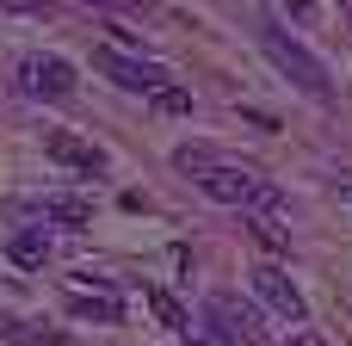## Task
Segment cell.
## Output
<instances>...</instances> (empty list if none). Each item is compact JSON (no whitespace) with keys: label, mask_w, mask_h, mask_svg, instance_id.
Returning a JSON list of instances; mask_svg holds the SVG:
<instances>
[{"label":"cell","mask_w":352,"mask_h":346,"mask_svg":"<svg viewBox=\"0 0 352 346\" xmlns=\"http://www.w3.org/2000/svg\"><path fill=\"white\" fill-rule=\"evenodd\" d=\"M155 111H167V118H186V111H192V93H186V87H161V93H155Z\"/></svg>","instance_id":"obj_15"},{"label":"cell","mask_w":352,"mask_h":346,"mask_svg":"<svg viewBox=\"0 0 352 346\" xmlns=\"http://www.w3.org/2000/svg\"><path fill=\"white\" fill-rule=\"evenodd\" d=\"M37 210H43V223H62V229H87V223H93V204H87V198H68V192L43 198Z\"/></svg>","instance_id":"obj_9"},{"label":"cell","mask_w":352,"mask_h":346,"mask_svg":"<svg viewBox=\"0 0 352 346\" xmlns=\"http://www.w3.org/2000/svg\"><path fill=\"white\" fill-rule=\"evenodd\" d=\"M19 93L25 99H68L74 93V62H62V56H25L19 62Z\"/></svg>","instance_id":"obj_5"},{"label":"cell","mask_w":352,"mask_h":346,"mask_svg":"<svg viewBox=\"0 0 352 346\" xmlns=\"http://www.w3.org/2000/svg\"><path fill=\"white\" fill-rule=\"evenodd\" d=\"M43 155H50L56 167H68V173H105V149L80 142L74 130H50V136H43Z\"/></svg>","instance_id":"obj_7"},{"label":"cell","mask_w":352,"mask_h":346,"mask_svg":"<svg viewBox=\"0 0 352 346\" xmlns=\"http://www.w3.org/2000/svg\"><path fill=\"white\" fill-rule=\"evenodd\" d=\"M6 12H25V19H43L50 6H43V0H6Z\"/></svg>","instance_id":"obj_17"},{"label":"cell","mask_w":352,"mask_h":346,"mask_svg":"<svg viewBox=\"0 0 352 346\" xmlns=\"http://www.w3.org/2000/svg\"><path fill=\"white\" fill-rule=\"evenodd\" d=\"M260 50L272 56V68L297 87V93H309V99H328L334 93V80H328V68H322V56H309L297 37H285L272 19H260Z\"/></svg>","instance_id":"obj_2"},{"label":"cell","mask_w":352,"mask_h":346,"mask_svg":"<svg viewBox=\"0 0 352 346\" xmlns=\"http://www.w3.org/2000/svg\"><path fill=\"white\" fill-rule=\"evenodd\" d=\"M148 310L161 316V328H173V334H192V316L179 310V297H167V291H148Z\"/></svg>","instance_id":"obj_11"},{"label":"cell","mask_w":352,"mask_h":346,"mask_svg":"<svg viewBox=\"0 0 352 346\" xmlns=\"http://www.w3.org/2000/svg\"><path fill=\"white\" fill-rule=\"evenodd\" d=\"M0 340H19V346H74L68 334H37V328H25V322H12V316H0Z\"/></svg>","instance_id":"obj_12"},{"label":"cell","mask_w":352,"mask_h":346,"mask_svg":"<svg viewBox=\"0 0 352 346\" xmlns=\"http://www.w3.org/2000/svg\"><path fill=\"white\" fill-rule=\"evenodd\" d=\"M198 186H204V198L235 204V210H248V217H278V210H285V192H278L272 180H260L254 167H229V161H217L210 173H198Z\"/></svg>","instance_id":"obj_1"},{"label":"cell","mask_w":352,"mask_h":346,"mask_svg":"<svg viewBox=\"0 0 352 346\" xmlns=\"http://www.w3.org/2000/svg\"><path fill=\"white\" fill-rule=\"evenodd\" d=\"M68 316H80V322H118L124 303L111 291H68Z\"/></svg>","instance_id":"obj_8"},{"label":"cell","mask_w":352,"mask_h":346,"mask_svg":"<svg viewBox=\"0 0 352 346\" xmlns=\"http://www.w3.org/2000/svg\"><path fill=\"white\" fill-rule=\"evenodd\" d=\"M204 322H210L217 346H266V316L248 297H235V291H210Z\"/></svg>","instance_id":"obj_3"},{"label":"cell","mask_w":352,"mask_h":346,"mask_svg":"<svg viewBox=\"0 0 352 346\" xmlns=\"http://www.w3.org/2000/svg\"><path fill=\"white\" fill-rule=\"evenodd\" d=\"M291 346H328V340H322V334H309V328H303V334H291Z\"/></svg>","instance_id":"obj_18"},{"label":"cell","mask_w":352,"mask_h":346,"mask_svg":"<svg viewBox=\"0 0 352 346\" xmlns=\"http://www.w3.org/2000/svg\"><path fill=\"white\" fill-rule=\"evenodd\" d=\"M173 167H179V173H210V167H217V155H210L204 142H186V149L173 155Z\"/></svg>","instance_id":"obj_14"},{"label":"cell","mask_w":352,"mask_h":346,"mask_svg":"<svg viewBox=\"0 0 352 346\" xmlns=\"http://www.w3.org/2000/svg\"><path fill=\"white\" fill-rule=\"evenodd\" d=\"M248 229H254V241H260L266 254H285V248H291V229H285L278 217H254Z\"/></svg>","instance_id":"obj_13"},{"label":"cell","mask_w":352,"mask_h":346,"mask_svg":"<svg viewBox=\"0 0 352 346\" xmlns=\"http://www.w3.org/2000/svg\"><path fill=\"white\" fill-rule=\"evenodd\" d=\"M87 6H111V12H155V0H87Z\"/></svg>","instance_id":"obj_16"},{"label":"cell","mask_w":352,"mask_h":346,"mask_svg":"<svg viewBox=\"0 0 352 346\" xmlns=\"http://www.w3.org/2000/svg\"><path fill=\"white\" fill-rule=\"evenodd\" d=\"M285 6H291V12H297V19H309V0H285Z\"/></svg>","instance_id":"obj_19"},{"label":"cell","mask_w":352,"mask_h":346,"mask_svg":"<svg viewBox=\"0 0 352 346\" xmlns=\"http://www.w3.org/2000/svg\"><path fill=\"white\" fill-rule=\"evenodd\" d=\"M6 260H12V266H43V260H50V235H43V229H19V235L6 241Z\"/></svg>","instance_id":"obj_10"},{"label":"cell","mask_w":352,"mask_h":346,"mask_svg":"<svg viewBox=\"0 0 352 346\" xmlns=\"http://www.w3.org/2000/svg\"><path fill=\"white\" fill-rule=\"evenodd\" d=\"M340 6H346V12H352V0H340Z\"/></svg>","instance_id":"obj_20"},{"label":"cell","mask_w":352,"mask_h":346,"mask_svg":"<svg viewBox=\"0 0 352 346\" xmlns=\"http://www.w3.org/2000/svg\"><path fill=\"white\" fill-rule=\"evenodd\" d=\"M93 68L105 80H118L124 93H161V87H173L161 62H142V56H124V50H93Z\"/></svg>","instance_id":"obj_4"},{"label":"cell","mask_w":352,"mask_h":346,"mask_svg":"<svg viewBox=\"0 0 352 346\" xmlns=\"http://www.w3.org/2000/svg\"><path fill=\"white\" fill-rule=\"evenodd\" d=\"M248 279H254V297H260V303H266L272 316H285V322H303V316H309L303 291H297V285H291V279H285L278 266H254Z\"/></svg>","instance_id":"obj_6"}]
</instances>
